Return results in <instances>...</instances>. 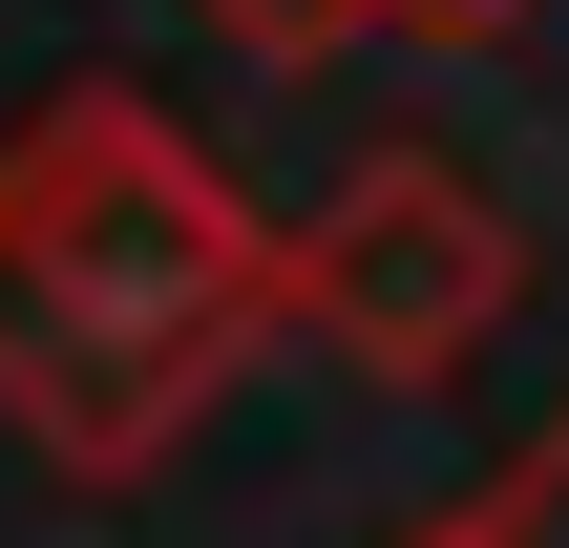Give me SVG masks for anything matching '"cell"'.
I'll use <instances>...</instances> for the list:
<instances>
[{
  "label": "cell",
  "mask_w": 569,
  "mask_h": 548,
  "mask_svg": "<svg viewBox=\"0 0 569 548\" xmlns=\"http://www.w3.org/2000/svg\"><path fill=\"white\" fill-rule=\"evenodd\" d=\"M253 338V232L148 106H63V148L0 211V380L42 401L63 465H127L190 422V380Z\"/></svg>",
  "instance_id": "cell-1"
},
{
  "label": "cell",
  "mask_w": 569,
  "mask_h": 548,
  "mask_svg": "<svg viewBox=\"0 0 569 548\" xmlns=\"http://www.w3.org/2000/svg\"><path fill=\"white\" fill-rule=\"evenodd\" d=\"M296 317L359 359V380H465L486 317H507V211L465 169H359L317 232H296Z\"/></svg>",
  "instance_id": "cell-2"
},
{
  "label": "cell",
  "mask_w": 569,
  "mask_h": 548,
  "mask_svg": "<svg viewBox=\"0 0 569 548\" xmlns=\"http://www.w3.org/2000/svg\"><path fill=\"white\" fill-rule=\"evenodd\" d=\"M443 548H569V422H549V444H528V465H507V486H486Z\"/></svg>",
  "instance_id": "cell-3"
},
{
  "label": "cell",
  "mask_w": 569,
  "mask_h": 548,
  "mask_svg": "<svg viewBox=\"0 0 569 548\" xmlns=\"http://www.w3.org/2000/svg\"><path fill=\"white\" fill-rule=\"evenodd\" d=\"M232 42H274V63H317V42H359V0H211Z\"/></svg>",
  "instance_id": "cell-4"
}]
</instances>
